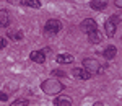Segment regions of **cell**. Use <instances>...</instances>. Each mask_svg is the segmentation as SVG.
Masks as SVG:
<instances>
[{
    "label": "cell",
    "mask_w": 122,
    "mask_h": 106,
    "mask_svg": "<svg viewBox=\"0 0 122 106\" xmlns=\"http://www.w3.org/2000/svg\"><path fill=\"white\" fill-rule=\"evenodd\" d=\"M41 90L49 95V96H59V93H62L65 90V85L62 82H59L56 78H49V80H44L42 85H41Z\"/></svg>",
    "instance_id": "1"
},
{
    "label": "cell",
    "mask_w": 122,
    "mask_h": 106,
    "mask_svg": "<svg viewBox=\"0 0 122 106\" xmlns=\"http://www.w3.org/2000/svg\"><path fill=\"white\" fill-rule=\"evenodd\" d=\"M83 69L90 74V75H98L103 72V65L99 60L96 59H85L83 60Z\"/></svg>",
    "instance_id": "2"
},
{
    "label": "cell",
    "mask_w": 122,
    "mask_h": 106,
    "mask_svg": "<svg viewBox=\"0 0 122 106\" xmlns=\"http://www.w3.org/2000/svg\"><path fill=\"white\" fill-rule=\"evenodd\" d=\"M62 29V23H60V20H49L46 23V26H44V31H46V34H57L59 31Z\"/></svg>",
    "instance_id": "3"
},
{
    "label": "cell",
    "mask_w": 122,
    "mask_h": 106,
    "mask_svg": "<svg viewBox=\"0 0 122 106\" xmlns=\"http://www.w3.org/2000/svg\"><path fill=\"white\" fill-rule=\"evenodd\" d=\"M80 29L83 31V33H86V34H90V33H93V31H96L98 29V25H96V21L91 18H85L81 23H80Z\"/></svg>",
    "instance_id": "4"
},
{
    "label": "cell",
    "mask_w": 122,
    "mask_h": 106,
    "mask_svg": "<svg viewBox=\"0 0 122 106\" xmlns=\"http://www.w3.org/2000/svg\"><path fill=\"white\" fill-rule=\"evenodd\" d=\"M29 59H31L33 62H36V64H44L46 54H44V51H33V52L29 54Z\"/></svg>",
    "instance_id": "5"
},
{
    "label": "cell",
    "mask_w": 122,
    "mask_h": 106,
    "mask_svg": "<svg viewBox=\"0 0 122 106\" xmlns=\"http://www.w3.org/2000/svg\"><path fill=\"white\" fill-rule=\"evenodd\" d=\"M54 103H56V106H72V98L67 95H59Z\"/></svg>",
    "instance_id": "6"
},
{
    "label": "cell",
    "mask_w": 122,
    "mask_h": 106,
    "mask_svg": "<svg viewBox=\"0 0 122 106\" xmlns=\"http://www.w3.org/2000/svg\"><path fill=\"white\" fill-rule=\"evenodd\" d=\"M116 28H117V25L112 23L111 20H107V21L104 23V31H106V34H107L109 38H112L114 34H116Z\"/></svg>",
    "instance_id": "7"
},
{
    "label": "cell",
    "mask_w": 122,
    "mask_h": 106,
    "mask_svg": "<svg viewBox=\"0 0 122 106\" xmlns=\"http://www.w3.org/2000/svg\"><path fill=\"white\" fill-rule=\"evenodd\" d=\"M10 25V13L7 10H0V28H7Z\"/></svg>",
    "instance_id": "8"
},
{
    "label": "cell",
    "mask_w": 122,
    "mask_h": 106,
    "mask_svg": "<svg viewBox=\"0 0 122 106\" xmlns=\"http://www.w3.org/2000/svg\"><path fill=\"white\" fill-rule=\"evenodd\" d=\"M101 39H103V33H99L98 29L88 34V41H90V42H93V44H98V42H101Z\"/></svg>",
    "instance_id": "9"
},
{
    "label": "cell",
    "mask_w": 122,
    "mask_h": 106,
    "mask_svg": "<svg viewBox=\"0 0 122 106\" xmlns=\"http://www.w3.org/2000/svg\"><path fill=\"white\" fill-rule=\"evenodd\" d=\"M73 75H75L78 80H88V78L91 77V75H90L83 67H81V69H75V70H73Z\"/></svg>",
    "instance_id": "10"
},
{
    "label": "cell",
    "mask_w": 122,
    "mask_h": 106,
    "mask_svg": "<svg viewBox=\"0 0 122 106\" xmlns=\"http://www.w3.org/2000/svg\"><path fill=\"white\" fill-rule=\"evenodd\" d=\"M57 62H59V64H72V62H73V56H72V54H59V56H57Z\"/></svg>",
    "instance_id": "11"
},
{
    "label": "cell",
    "mask_w": 122,
    "mask_h": 106,
    "mask_svg": "<svg viewBox=\"0 0 122 106\" xmlns=\"http://www.w3.org/2000/svg\"><path fill=\"white\" fill-rule=\"evenodd\" d=\"M90 5L93 10H104L107 7V0H91Z\"/></svg>",
    "instance_id": "12"
},
{
    "label": "cell",
    "mask_w": 122,
    "mask_h": 106,
    "mask_svg": "<svg viewBox=\"0 0 122 106\" xmlns=\"http://www.w3.org/2000/svg\"><path fill=\"white\" fill-rule=\"evenodd\" d=\"M116 54H117V49L114 48V46H107V48L104 49V52H103V56L106 59H109V60L116 57Z\"/></svg>",
    "instance_id": "13"
},
{
    "label": "cell",
    "mask_w": 122,
    "mask_h": 106,
    "mask_svg": "<svg viewBox=\"0 0 122 106\" xmlns=\"http://www.w3.org/2000/svg\"><path fill=\"white\" fill-rule=\"evenodd\" d=\"M8 38L13 39V41H21L23 39V33L16 31V29H8Z\"/></svg>",
    "instance_id": "14"
},
{
    "label": "cell",
    "mask_w": 122,
    "mask_h": 106,
    "mask_svg": "<svg viewBox=\"0 0 122 106\" xmlns=\"http://www.w3.org/2000/svg\"><path fill=\"white\" fill-rule=\"evenodd\" d=\"M20 3L25 5V7H31V8H39L41 7V2L39 0H21Z\"/></svg>",
    "instance_id": "15"
},
{
    "label": "cell",
    "mask_w": 122,
    "mask_h": 106,
    "mask_svg": "<svg viewBox=\"0 0 122 106\" xmlns=\"http://www.w3.org/2000/svg\"><path fill=\"white\" fill-rule=\"evenodd\" d=\"M11 106H28V100H25V98H20V100H15Z\"/></svg>",
    "instance_id": "16"
},
{
    "label": "cell",
    "mask_w": 122,
    "mask_h": 106,
    "mask_svg": "<svg viewBox=\"0 0 122 106\" xmlns=\"http://www.w3.org/2000/svg\"><path fill=\"white\" fill-rule=\"evenodd\" d=\"M109 20H111L112 23H116V25H117V23H121V21H122V13H116V15H112Z\"/></svg>",
    "instance_id": "17"
},
{
    "label": "cell",
    "mask_w": 122,
    "mask_h": 106,
    "mask_svg": "<svg viewBox=\"0 0 122 106\" xmlns=\"http://www.w3.org/2000/svg\"><path fill=\"white\" fill-rule=\"evenodd\" d=\"M52 75H56V77H65V72H62V70H54Z\"/></svg>",
    "instance_id": "18"
},
{
    "label": "cell",
    "mask_w": 122,
    "mask_h": 106,
    "mask_svg": "<svg viewBox=\"0 0 122 106\" xmlns=\"http://www.w3.org/2000/svg\"><path fill=\"white\" fill-rule=\"evenodd\" d=\"M5 46H7V39H5V38H2V36H0V49H3Z\"/></svg>",
    "instance_id": "19"
},
{
    "label": "cell",
    "mask_w": 122,
    "mask_h": 106,
    "mask_svg": "<svg viewBox=\"0 0 122 106\" xmlns=\"http://www.w3.org/2000/svg\"><path fill=\"white\" fill-rule=\"evenodd\" d=\"M8 100V95L7 93H0V101H7Z\"/></svg>",
    "instance_id": "20"
},
{
    "label": "cell",
    "mask_w": 122,
    "mask_h": 106,
    "mask_svg": "<svg viewBox=\"0 0 122 106\" xmlns=\"http://www.w3.org/2000/svg\"><path fill=\"white\" fill-rule=\"evenodd\" d=\"M114 3H116L117 8H122V0H114Z\"/></svg>",
    "instance_id": "21"
},
{
    "label": "cell",
    "mask_w": 122,
    "mask_h": 106,
    "mask_svg": "<svg viewBox=\"0 0 122 106\" xmlns=\"http://www.w3.org/2000/svg\"><path fill=\"white\" fill-rule=\"evenodd\" d=\"M93 106H104V105H103V103H99V101H98V103H94Z\"/></svg>",
    "instance_id": "22"
},
{
    "label": "cell",
    "mask_w": 122,
    "mask_h": 106,
    "mask_svg": "<svg viewBox=\"0 0 122 106\" xmlns=\"http://www.w3.org/2000/svg\"><path fill=\"white\" fill-rule=\"evenodd\" d=\"M8 2H11V3H13V2H21V0H8Z\"/></svg>",
    "instance_id": "23"
}]
</instances>
